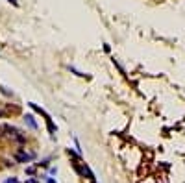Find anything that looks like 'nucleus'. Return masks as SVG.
Segmentation results:
<instances>
[{"instance_id": "nucleus-4", "label": "nucleus", "mask_w": 185, "mask_h": 183, "mask_svg": "<svg viewBox=\"0 0 185 183\" xmlns=\"http://www.w3.org/2000/svg\"><path fill=\"white\" fill-rule=\"evenodd\" d=\"M0 93H2V94H6V96H11V93H9V91L6 89V87H0Z\"/></svg>"}, {"instance_id": "nucleus-5", "label": "nucleus", "mask_w": 185, "mask_h": 183, "mask_svg": "<svg viewBox=\"0 0 185 183\" xmlns=\"http://www.w3.org/2000/svg\"><path fill=\"white\" fill-rule=\"evenodd\" d=\"M33 172H35V168H33V166H30V168H26V174H33Z\"/></svg>"}, {"instance_id": "nucleus-9", "label": "nucleus", "mask_w": 185, "mask_h": 183, "mask_svg": "<svg viewBox=\"0 0 185 183\" xmlns=\"http://www.w3.org/2000/svg\"><path fill=\"white\" fill-rule=\"evenodd\" d=\"M9 2H13V4H17V0H9Z\"/></svg>"}, {"instance_id": "nucleus-8", "label": "nucleus", "mask_w": 185, "mask_h": 183, "mask_svg": "<svg viewBox=\"0 0 185 183\" xmlns=\"http://www.w3.org/2000/svg\"><path fill=\"white\" fill-rule=\"evenodd\" d=\"M2 117H4V111H2V109H0V118H2Z\"/></svg>"}, {"instance_id": "nucleus-2", "label": "nucleus", "mask_w": 185, "mask_h": 183, "mask_svg": "<svg viewBox=\"0 0 185 183\" xmlns=\"http://www.w3.org/2000/svg\"><path fill=\"white\" fill-rule=\"evenodd\" d=\"M24 122L28 124L32 130H37V128H39V124L35 122V118H33V115H30V113H28V115H24Z\"/></svg>"}, {"instance_id": "nucleus-1", "label": "nucleus", "mask_w": 185, "mask_h": 183, "mask_svg": "<svg viewBox=\"0 0 185 183\" xmlns=\"http://www.w3.org/2000/svg\"><path fill=\"white\" fill-rule=\"evenodd\" d=\"M35 157V153H26V152H20L15 156V159L19 161V163H30V161Z\"/></svg>"}, {"instance_id": "nucleus-6", "label": "nucleus", "mask_w": 185, "mask_h": 183, "mask_svg": "<svg viewBox=\"0 0 185 183\" xmlns=\"http://www.w3.org/2000/svg\"><path fill=\"white\" fill-rule=\"evenodd\" d=\"M6 183H19V181H17V178H8V181H6Z\"/></svg>"}, {"instance_id": "nucleus-7", "label": "nucleus", "mask_w": 185, "mask_h": 183, "mask_svg": "<svg viewBox=\"0 0 185 183\" xmlns=\"http://www.w3.org/2000/svg\"><path fill=\"white\" fill-rule=\"evenodd\" d=\"M46 183H58L56 179H52V178H46Z\"/></svg>"}, {"instance_id": "nucleus-3", "label": "nucleus", "mask_w": 185, "mask_h": 183, "mask_svg": "<svg viewBox=\"0 0 185 183\" xmlns=\"http://www.w3.org/2000/svg\"><path fill=\"white\" fill-rule=\"evenodd\" d=\"M28 105H30V107H32L33 111H35V113H39V115H43L45 118H46V117H50V115H48V113H46V111H45L43 107H39V105H37V104H33V102H30Z\"/></svg>"}]
</instances>
